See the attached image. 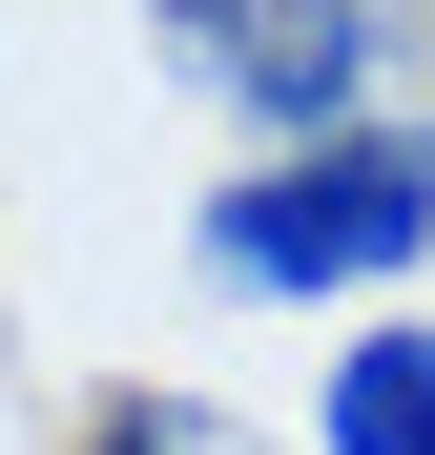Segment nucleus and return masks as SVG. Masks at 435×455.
<instances>
[{"mask_svg":"<svg viewBox=\"0 0 435 455\" xmlns=\"http://www.w3.org/2000/svg\"><path fill=\"white\" fill-rule=\"evenodd\" d=\"M435 249V124H352V145H270L249 187H207V290L249 311H332Z\"/></svg>","mask_w":435,"mask_h":455,"instance_id":"1","label":"nucleus"},{"mask_svg":"<svg viewBox=\"0 0 435 455\" xmlns=\"http://www.w3.org/2000/svg\"><path fill=\"white\" fill-rule=\"evenodd\" d=\"M394 0H249L229 21V124H249V166L270 145H352V124H394Z\"/></svg>","mask_w":435,"mask_h":455,"instance_id":"2","label":"nucleus"},{"mask_svg":"<svg viewBox=\"0 0 435 455\" xmlns=\"http://www.w3.org/2000/svg\"><path fill=\"white\" fill-rule=\"evenodd\" d=\"M311 455H435V311H374L311 372Z\"/></svg>","mask_w":435,"mask_h":455,"instance_id":"3","label":"nucleus"},{"mask_svg":"<svg viewBox=\"0 0 435 455\" xmlns=\"http://www.w3.org/2000/svg\"><path fill=\"white\" fill-rule=\"evenodd\" d=\"M229 21H249V0H145V42H166V62H187L207 104H229Z\"/></svg>","mask_w":435,"mask_h":455,"instance_id":"4","label":"nucleus"}]
</instances>
